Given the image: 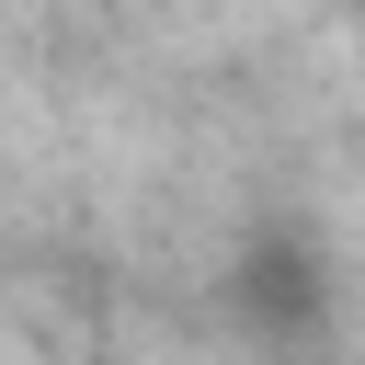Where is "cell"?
<instances>
[]
</instances>
